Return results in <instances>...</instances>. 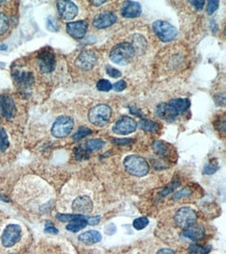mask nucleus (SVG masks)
<instances>
[{
	"label": "nucleus",
	"instance_id": "58836bf2",
	"mask_svg": "<svg viewBox=\"0 0 226 254\" xmlns=\"http://www.w3.org/2000/svg\"><path fill=\"white\" fill-rule=\"evenodd\" d=\"M47 27L49 30H57L58 24L53 17H49V18L47 19Z\"/></svg>",
	"mask_w": 226,
	"mask_h": 254
},
{
	"label": "nucleus",
	"instance_id": "9d476101",
	"mask_svg": "<svg viewBox=\"0 0 226 254\" xmlns=\"http://www.w3.org/2000/svg\"><path fill=\"white\" fill-rule=\"evenodd\" d=\"M97 63V55L93 50H83L77 56L75 64L81 70H91Z\"/></svg>",
	"mask_w": 226,
	"mask_h": 254
},
{
	"label": "nucleus",
	"instance_id": "f257e3e1",
	"mask_svg": "<svg viewBox=\"0 0 226 254\" xmlns=\"http://www.w3.org/2000/svg\"><path fill=\"white\" fill-rule=\"evenodd\" d=\"M124 167L125 170L129 174L136 177L146 176L149 172V165L147 160L144 157L136 154L125 157Z\"/></svg>",
	"mask_w": 226,
	"mask_h": 254
},
{
	"label": "nucleus",
	"instance_id": "79ce46f5",
	"mask_svg": "<svg viewBox=\"0 0 226 254\" xmlns=\"http://www.w3.org/2000/svg\"><path fill=\"white\" fill-rule=\"evenodd\" d=\"M190 3L193 4V5L196 7L197 11H201L203 5H204V1H203V0H201V1H192V0H191Z\"/></svg>",
	"mask_w": 226,
	"mask_h": 254
},
{
	"label": "nucleus",
	"instance_id": "bb28decb",
	"mask_svg": "<svg viewBox=\"0 0 226 254\" xmlns=\"http://www.w3.org/2000/svg\"><path fill=\"white\" fill-rule=\"evenodd\" d=\"M91 133H92V130L90 128H88V127H85V126H81V127H79L78 130L73 134L72 138L74 141H79L83 138L88 137V135H90Z\"/></svg>",
	"mask_w": 226,
	"mask_h": 254
},
{
	"label": "nucleus",
	"instance_id": "ddd939ff",
	"mask_svg": "<svg viewBox=\"0 0 226 254\" xmlns=\"http://www.w3.org/2000/svg\"><path fill=\"white\" fill-rule=\"evenodd\" d=\"M88 27L89 24L85 20L70 22L67 24V32L74 39H82L86 36Z\"/></svg>",
	"mask_w": 226,
	"mask_h": 254
},
{
	"label": "nucleus",
	"instance_id": "de8ad7c7",
	"mask_svg": "<svg viewBox=\"0 0 226 254\" xmlns=\"http://www.w3.org/2000/svg\"><path fill=\"white\" fill-rule=\"evenodd\" d=\"M10 254H16V253H10Z\"/></svg>",
	"mask_w": 226,
	"mask_h": 254
},
{
	"label": "nucleus",
	"instance_id": "473e14b6",
	"mask_svg": "<svg viewBox=\"0 0 226 254\" xmlns=\"http://www.w3.org/2000/svg\"><path fill=\"white\" fill-rule=\"evenodd\" d=\"M7 29H8L7 17L3 13H0V36L3 35Z\"/></svg>",
	"mask_w": 226,
	"mask_h": 254
},
{
	"label": "nucleus",
	"instance_id": "cd10ccee",
	"mask_svg": "<svg viewBox=\"0 0 226 254\" xmlns=\"http://www.w3.org/2000/svg\"><path fill=\"white\" fill-rule=\"evenodd\" d=\"M148 224H149V220L146 217H141L133 221L132 226L135 227V229H137V230H142V229H144Z\"/></svg>",
	"mask_w": 226,
	"mask_h": 254
},
{
	"label": "nucleus",
	"instance_id": "0eeeda50",
	"mask_svg": "<svg viewBox=\"0 0 226 254\" xmlns=\"http://www.w3.org/2000/svg\"><path fill=\"white\" fill-rule=\"evenodd\" d=\"M21 233H22L21 227L19 225L11 224L6 226L1 236L2 245L6 248L15 246V245L19 242L21 238Z\"/></svg>",
	"mask_w": 226,
	"mask_h": 254
},
{
	"label": "nucleus",
	"instance_id": "39448f33",
	"mask_svg": "<svg viewBox=\"0 0 226 254\" xmlns=\"http://www.w3.org/2000/svg\"><path fill=\"white\" fill-rule=\"evenodd\" d=\"M174 221L181 228H188L194 225L197 221L196 211L191 207H181L179 208L174 216Z\"/></svg>",
	"mask_w": 226,
	"mask_h": 254
},
{
	"label": "nucleus",
	"instance_id": "c85d7f7f",
	"mask_svg": "<svg viewBox=\"0 0 226 254\" xmlns=\"http://www.w3.org/2000/svg\"><path fill=\"white\" fill-rule=\"evenodd\" d=\"M10 146V142H8L7 134L3 128H0V150L4 151Z\"/></svg>",
	"mask_w": 226,
	"mask_h": 254
},
{
	"label": "nucleus",
	"instance_id": "37998d69",
	"mask_svg": "<svg viewBox=\"0 0 226 254\" xmlns=\"http://www.w3.org/2000/svg\"><path fill=\"white\" fill-rule=\"evenodd\" d=\"M100 221V217L97 216V217H92V218H88L87 222L89 225H96L98 224Z\"/></svg>",
	"mask_w": 226,
	"mask_h": 254
},
{
	"label": "nucleus",
	"instance_id": "a18cd8bd",
	"mask_svg": "<svg viewBox=\"0 0 226 254\" xmlns=\"http://www.w3.org/2000/svg\"><path fill=\"white\" fill-rule=\"evenodd\" d=\"M91 3H93V5H100L103 4L105 2V0H101V1H90Z\"/></svg>",
	"mask_w": 226,
	"mask_h": 254
},
{
	"label": "nucleus",
	"instance_id": "393cba45",
	"mask_svg": "<svg viewBox=\"0 0 226 254\" xmlns=\"http://www.w3.org/2000/svg\"><path fill=\"white\" fill-rule=\"evenodd\" d=\"M212 250V246L210 245H206V246H200V245L194 244L191 245L189 248L188 254H208Z\"/></svg>",
	"mask_w": 226,
	"mask_h": 254
},
{
	"label": "nucleus",
	"instance_id": "2f4dec72",
	"mask_svg": "<svg viewBox=\"0 0 226 254\" xmlns=\"http://www.w3.org/2000/svg\"><path fill=\"white\" fill-rule=\"evenodd\" d=\"M75 158L77 160H83L89 158V151H87L86 148H83L81 146L77 147L75 149Z\"/></svg>",
	"mask_w": 226,
	"mask_h": 254
},
{
	"label": "nucleus",
	"instance_id": "4468645a",
	"mask_svg": "<svg viewBox=\"0 0 226 254\" xmlns=\"http://www.w3.org/2000/svg\"><path fill=\"white\" fill-rule=\"evenodd\" d=\"M0 111L6 119H13L16 115L15 101L10 95L0 96Z\"/></svg>",
	"mask_w": 226,
	"mask_h": 254
},
{
	"label": "nucleus",
	"instance_id": "9b49d317",
	"mask_svg": "<svg viewBox=\"0 0 226 254\" xmlns=\"http://www.w3.org/2000/svg\"><path fill=\"white\" fill-rule=\"evenodd\" d=\"M72 209L77 215H86L93 210V202L89 196H79L73 201Z\"/></svg>",
	"mask_w": 226,
	"mask_h": 254
},
{
	"label": "nucleus",
	"instance_id": "f8f14e48",
	"mask_svg": "<svg viewBox=\"0 0 226 254\" xmlns=\"http://www.w3.org/2000/svg\"><path fill=\"white\" fill-rule=\"evenodd\" d=\"M57 10L65 20H72L76 17L78 8L72 1H57Z\"/></svg>",
	"mask_w": 226,
	"mask_h": 254
},
{
	"label": "nucleus",
	"instance_id": "c9c22d12",
	"mask_svg": "<svg viewBox=\"0 0 226 254\" xmlns=\"http://www.w3.org/2000/svg\"><path fill=\"white\" fill-rule=\"evenodd\" d=\"M133 142L135 141L132 139H114L112 141V143L116 146H127V145H130V144H132Z\"/></svg>",
	"mask_w": 226,
	"mask_h": 254
},
{
	"label": "nucleus",
	"instance_id": "c756f323",
	"mask_svg": "<svg viewBox=\"0 0 226 254\" xmlns=\"http://www.w3.org/2000/svg\"><path fill=\"white\" fill-rule=\"evenodd\" d=\"M83 215H77V214H72V215H69V214H58L56 215V219L60 220V221L62 222H72L73 220L77 219L79 217H81Z\"/></svg>",
	"mask_w": 226,
	"mask_h": 254
},
{
	"label": "nucleus",
	"instance_id": "e433bc0d",
	"mask_svg": "<svg viewBox=\"0 0 226 254\" xmlns=\"http://www.w3.org/2000/svg\"><path fill=\"white\" fill-rule=\"evenodd\" d=\"M106 73L108 74V76H111V77H113V78H119L122 75L119 70L115 69V68H113L111 66H106Z\"/></svg>",
	"mask_w": 226,
	"mask_h": 254
},
{
	"label": "nucleus",
	"instance_id": "412c9836",
	"mask_svg": "<svg viewBox=\"0 0 226 254\" xmlns=\"http://www.w3.org/2000/svg\"><path fill=\"white\" fill-rule=\"evenodd\" d=\"M14 78L21 86L27 87L33 82V75L30 72H22V71H17L14 72Z\"/></svg>",
	"mask_w": 226,
	"mask_h": 254
},
{
	"label": "nucleus",
	"instance_id": "7c9ffc66",
	"mask_svg": "<svg viewBox=\"0 0 226 254\" xmlns=\"http://www.w3.org/2000/svg\"><path fill=\"white\" fill-rule=\"evenodd\" d=\"M97 89L101 92H108L113 89V84L106 79H100L97 82Z\"/></svg>",
	"mask_w": 226,
	"mask_h": 254
},
{
	"label": "nucleus",
	"instance_id": "f03ea898",
	"mask_svg": "<svg viewBox=\"0 0 226 254\" xmlns=\"http://www.w3.org/2000/svg\"><path fill=\"white\" fill-rule=\"evenodd\" d=\"M135 56V50L129 43H120L116 45L110 53L111 61L117 65H127Z\"/></svg>",
	"mask_w": 226,
	"mask_h": 254
},
{
	"label": "nucleus",
	"instance_id": "423d86ee",
	"mask_svg": "<svg viewBox=\"0 0 226 254\" xmlns=\"http://www.w3.org/2000/svg\"><path fill=\"white\" fill-rule=\"evenodd\" d=\"M74 122L68 116H61L54 121L51 132L55 138H65L73 129Z\"/></svg>",
	"mask_w": 226,
	"mask_h": 254
},
{
	"label": "nucleus",
	"instance_id": "dca6fc26",
	"mask_svg": "<svg viewBox=\"0 0 226 254\" xmlns=\"http://www.w3.org/2000/svg\"><path fill=\"white\" fill-rule=\"evenodd\" d=\"M116 21H117V16L114 13L105 12L96 17L93 21V25L98 29H102V28L112 26Z\"/></svg>",
	"mask_w": 226,
	"mask_h": 254
},
{
	"label": "nucleus",
	"instance_id": "6e6552de",
	"mask_svg": "<svg viewBox=\"0 0 226 254\" xmlns=\"http://www.w3.org/2000/svg\"><path fill=\"white\" fill-rule=\"evenodd\" d=\"M137 122L133 120L132 118L127 116H122L113 126V131L116 134L126 135L135 131L137 129Z\"/></svg>",
	"mask_w": 226,
	"mask_h": 254
},
{
	"label": "nucleus",
	"instance_id": "5701e85b",
	"mask_svg": "<svg viewBox=\"0 0 226 254\" xmlns=\"http://www.w3.org/2000/svg\"><path fill=\"white\" fill-rule=\"evenodd\" d=\"M170 103L175 108V111L178 113V115L183 112H186L187 109L190 107V100L187 98L173 99L170 101Z\"/></svg>",
	"mask_w": 226,
	"mask_h": 254
},
{
	"label": "nucleus",
	"instance_id": "49530a36",
	"mask_svg": "<svg viewBox=\"0 0 226 254\" xmlns=\"http://www.w3.org/2000/svg\"><path fill=\"white\" fill-rule=\"evenodd\" d=\"M0 123H1V118H0Z\"/></svg>",
	"mask_w": 226,
	"mask_h": 254
},
{
	"label": "nucleus",
	"instance_id": "72a5a7b5",
	"mask_svg": "<svg viewBox=\"0 0 226 254\" xmlns=\"http://www.w3.org/2000/svg\"><path fill=\"white\" fill-rule=\"evenodd\" d=\"M191 194H192V190H191L190 188H188V187H187V188H183V189L180 190L179 192L174 194L173 199H174V200H177V199H180V198H182V197H188V196H190Z\"/></svg>",
	"mask_w": 226,
	"mask_h": 254
},
{
	"label": "nucleus",
	"instance_id": "2eb2a0df",
	"mask_svg": "<svg viewBox=\"0 0 226 254\" xmlns=\"http://www.w3.org/2000/svg\"><path fill=\"white\" fill-rule=\"evenodd\" d=\"M156 116L161 119L167 121V122H172L175 120V118L178 116V113L175 111V108L171 105L170 102L168 103H161L156 106Z\"/></svg>",
	"mask_w": 226,
	"mask_h": 254
},
{
	"label": "nucleus",
	"instance_id": "ea45409f",
	"mask_svg": "<svg viewBox=\"0 0 226 254\" xmlns=\"http://www.w3.org/2000/svg\"><path fill=\"white\" fill-rule=\"evenodd\" d=\"M219 169V166L217 165V164H212V163H210V164H207L206 166H205V168H204V173L205 174H213V173H215L217 170H218Z\"/></svg>",
	"mask_w": 226,
	"mask_h": 254
},
{
	"label": "nucleus",
	"instance_id": "c03bdc74",
	"mask_svg": "<svg viewBox=\"0 0 226 254\" xmlns=\"http://www.w3.org/2000/svg\"><path fill=\"white\" fill-rule=\"evenodd\" d=\"M156 254H175V253H174L173 250H171L169 248H163L161 250H158L156 252Z\"/></svg>",
	"mask_w": 226,
	"mask_h": 254
},
{
	"label": "nucleus",
	"instance_id": "a878e982",
	"mask_svg": "<svg viewBox=\"0 0 226 254\" xmlns=\"http://www.w3.org/2000/svg\"><path fill=\"white\" fill-rule=\"evenodd\" d=\"M139 127L141 129H143L144 131L154 132L158 129V124L153 121H150V120H142L139 123Z\"/></svg>",
	"mask_w": 226,
	"mask_h": 254
},
{
	"label": "nucleus",
	"instance_id": "a211bd4d",
	"mask_svg": "<svg viewBox=\"0 0 226 254\" xmlns=\"http://www.w3.org/2000/svg\"><path fill=\"white\" fill-rule=\"evenodd\" d=\"M183 236H186V238L197 242L199 240H201L204 234H205V230H204V227L201 225H192L188 228H186L185 230L182 232Z\"/></svg>",
	"mask_w": 226,
	"mask_h": 254
},
{
	"label": "nucleus",
	"instance_id": "1a4fd4ad",
	"mask_svg": "<svg viewBox=\"0 0 226 254\" xmlns=\"http://www.w3.org/2000/svg\"><path fill=\"white\" fill-rule=\"evenodd\" d=\"M38 65L40 70L44 73H50L55 68V56L50 49L42 50L38 56Z\"/></svg>",
	"mask_w": 226,
	"mask_h": 254
},
{
	"label": "nucleus",
	"instance_id": "4be33fe9",
	"mask_svg": "<svg viewBox=\"0 0 226 254\" xmlns=\"http://www.w3.org/2000/svg\"><path fill=\"white\" fill-rule=\"evenodd\" d=\"M88 218L85 217V216H81L77 219L73 220L72 222H70L68 225H67V230L69 231H72V232H77L81 229H83L87 225H88V222H87Z\"/></svg>",
	"mask_w": 226,
	"mask_h": 254
},
{
	"label": "nucleus",
	"instance_id": "f3484780",
	"mask_svg": "<svg viewBox=\"0 0 226 254\" xmlns=\"http://www.w3.org/2000/svg\"><path fill=\"white\" fill-rule=\"evenodd\" d=\"M121 13L125 18H137L142 13V7L139 2L125 1L122 4Z\"/></svg>",
	"mask_w": 226,
	"mask_h": 254
},
{
	"label": "nucleus",
	"instance_id": "20e7f679",
	"mask_svg": "<svg viewBox=\"0 0 226 254\" xmlns=\"http://www.w3.org/2000/svg\"><path fill=\"white\" fill-rule=\"evenodd\" d=\"M152 29L157 38L163 42H170L177 36V29L170 23L157 20L152 24Z\"/></svg>",
	"mask_w": 226,
	"mask_h": 254
},
{
	"label": "nucleus",
	"instance_id": "7ed1b4c3",
	"mask_svg": "<svg viewBox=\"0 0 226 254\" xmlns=\"http://www.w3.org/2000/svg\"><path fill=\"white\" fill-rule=\"evenodd\" d=\"M112 117V108L106 104H98L91 109L89 120L95 126H104L108 124Z\"/></svg>",
	"mask_w": 226,
	"mask_h": 254
},
{
	"label": "nucleus",
	"instance_id": "4c0bfd02",
	"mask_svg": "<svg viewBox=\"0 0 226 254\" xmlns=\"http://www.w3.org/2000/svg\"><path fill=\"white\" fill-rule=\"evenodd\" d=\"M126 87H127L126 82H125L124 80H119L113 84V90L116 92H121L126 89Z\"/></svg>",
	"mask_w": 226,
	"mask_h": 254
},
{
	"label": "nucleus",
	"instance_id": "6ab92c4d",
	"mask_svg": "<svg viewBox=\"0 0 226 254\" xmlns=\"http://www.w3.org/2000/svg\"><path fill=\"white\" fill-rule=\"evenodd\" d=\"M101 233L97 230H89L79 234L78 240L86 245H94L101 241Z\"/></svg>",
	"mask_w": 226,
	"mask_h": 254
},
{
	"label": "nucleus",
	"instance_id": "a19ab883",
	"mask_svg": "<svg viewBox=\"0 0 226 254\" xmlns=\"http://www.w3.org/2000/svg\"><path fill=\"white\" fill-rule=\"evenodd\" d=\"M45 231L49 232V233H57V229L56 227L51 223V222H47L45 225Z\"/></svg>",
	"mask_w": 226,
	"mask_h": 254
},
{
	"label": "nucleus",
	"instance_id": "aec40b11",
	"mask_svg": "<svg viewBox=\"0 0 226 254\" xmlns=\"http://www.w3.org/2000/svg\"><path fill=\"white\" fill-rule=\"evenodd\" d=\"M152 148L156 152V154L166 158L171 155V147L168 144L162 141H155L152 144Z\"/></svg>",
	"mask_w": 226,
	"mask_h": 254
},
{
	"label": "nucleus",
	"instance_id": "b1692460",
	"mask_svg": "<svg viewBox=\"0 0 226 254\" xmlns=\"http://www.w3.org/2000/svg\"><path fill=\"white\" fill-rule=\"evenodd\" d=\"M104 145H105L104 141L100 140V139H92L86 143L85 148L87 149V151L91 152V151H96V150L101 149Z\"/></svg>",
	"mask_w": 226,
	"mask_h": 254
},
{
	"label": "nucleus",
	"instance_id": "f704fd0d",
	"mask_svg": "<svg viewBox=\"0 0 226 254\" xmlns=\"http://www.w3.org/2000/svg\"><path fill=\"white\" fill-rule=\"evenodd\" d=\"M219 7V1H217V0H208L207 1V13L212 15L213 13H215L217 10H218Z\"/></svg>",
	"mask_w": 226,
	"mask_h": 254
}]
</instances>
